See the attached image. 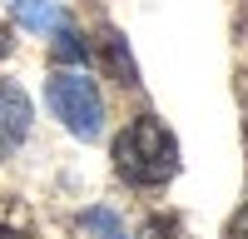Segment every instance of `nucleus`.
I'll list each match as a JSON object with an SVG mask.
<instances>
[{
	"label": "nucleus",
	"instance_id": "f257e3e1",
	"mask_svg": "<svg viewBox=\"0 0 248 239\" xmlns=\"http://www.w3.org/2000/svg\"><path fill=\"white\" fill-rule=\"evenodd\" d=\"M114 170H119V179H129V185H139V189L169 185V179L179 174V139L169 135L164 120L139 115L114 139Z\"/></svg>",
	"mask_w": 248,
	"mask_h": 239
},
{
	"label": "nucleus",
	"instance_id": "f03ea898",
	"mask_svg": "<svg viewBox=\"0 0 248 239\" xmlns=\"http://www.w3.org/2000/svg\"><path fill=\"white\" fill-rule=\"evenodd\" d=\"M45 95H50L55 120H65V130L75 139H99V130H105V100H99V85L85 70H60Z\"/></svg>",
	"mask_w": 248,
	"mask_h": 239
},
{
	"label": "nucleus",
	"instance_id": "7ed1b4c3",
	"mask_svg": "<svg viewBox=\"0 0 248 239\" xmlns=\"http://www.w3.org/2000/svg\"><path fill=\"white\" fill-rule=\"evenodd\" d=\"M30 120H35L30 95L20 90V85H10V80H0V159H5V154H15L20 145H25Z\"/></svg>",
	"mask_w": 248,
	"mask_h": 239
},
{
	"label": "nucleus",
	"instance_id": "20e7f679",
	"mask_svg": "<svg viewBox=\"0 0 248 239\" xmlns=\"http://www.w3.org/2000/svg\"><path fill=\"white\" fill-rule=\"evenodd\" d=\"M15 20L25 30H40V35H55L60 25H70L65 10H60L55 0H15Z\"/></svg>",
	"mask_w": 248,
	"mask_h": 239
},
{
	"label": "nucleus",
	"instance_id": "39448f33",
	"mask_svg": "<svg viewBox=\"0 0 248 239\" xmlns=\"http://www.w3.org/2000/svg\"><path fill=\"white\" fill-rule=\"evenodd\" d=\"M85 55H90V45L79 40L70 25H60L55 30V60H70V65H85Z\"/></svg>",
	"mask_w": 248,
	"mask_h": 239
},
{
	"label": "nucleus",
	"instance_id": "423d86ee",
	"mask_svg": "<svg viewBox=\"0 0 248 239\" xmlns=\"http://www.w3.org/2000/svg\"><path fill=\"white\" fill-rule=\"evenodd\" d=\"M85 229L94 239H124V224H119L109 209H85Z\"/></svg>",
	"mask_w": 248,
	"mask_h": 239
},
{
	"label": "nucleus",
	"instance_id": "0eeeda50",
	"mask_svg": "<svg viewBox=\"0 0 248 239\" xmlns=\"http://www.w3.org/2000/svg\"><path fill=\"white\" fill-rule=\"evenodd\" d=\"M105 40H109V65L124 75V85H134V60H129V50H124V40H119L114 30H109Z\"/></svg>",
	"mask_w": 248,
	"mask_h": 239
},
{
	"label": "nucleus",
	"instance_id": "6e6552de",
	"mask_svg": "<svg viewBox=\"0 0 248 239\" xmlns=\"http://www.w3.org/2000/svg\"><path fill=\"white\" fill-rule=\"evenodd\" d=\"M139 239H184V229H179V219H149V224L139 229Z\"/></svg>",
	"mask_w": 248,
	"mask_h": 239
},
{
	"label": "nucleus",
	"instance_id": "1a4fd4ad",
	"mask_svg": "<svg viewBox=\"0 0 248 239\" xmlns=\"http://www.w3.org/2000/svg\"><path fill=\"white\" fill-rule=\"evenodd\" d=\"M229 239H248V205H243V209L229 219Z\"/></svg>",
	"mask_w": 248,
	"mask_h": 239
},
{
	"label": "nucleus",
	"instance_id": "9d476101",
	"mask_svg": "<svg viewBox=\"0 0 248 239\" xmlns=\"http://www.w3.org/2000/svg\"><path fill=\"white\" fill-rule=\"evenodd\" d=\"M0 239H25L20 229H10V224H0Z\"/></svg>",
	"mask_w": 248,
	"mask_h": 239
}]
</instances>
